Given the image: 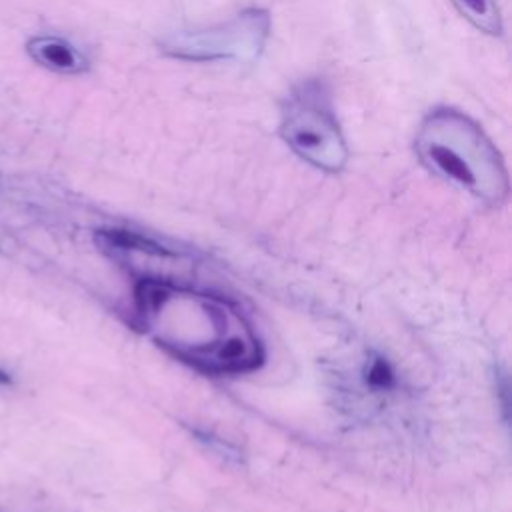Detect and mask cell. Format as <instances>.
<instances>
[{"label":"cell","mask_w":512,"mask_h":512,"mask_svg":"<svg viewBox=\"0 0 512 512\" xmlns=\"http://www.w3.org/2000/svg\"><path fill=\"white\" fill-rule=\"evenodd\" d=\"M10 382H12L10 374H8L6 370H2V368H0V386H6V384H10Z\"/></svg>","instance_id":"cell-8"},{"label":"cell","mask_w":512,"mask_h":512,"mask_svg":"<svg viewBox=\"0 0 512 512\" xmlns=\"http://www.w3.org/2000/svg\"><path fill=\"white\" fill-rule=\"evenodd\" d=\"M280 136L288 148L318 170L336 174L348 162V146L330 92L320 80L294 86L280 110Z\"/></svg>","instance_id":"cell-3"},{"label":"cell","mask_w":512,"mask_h":512,"mask_svg":"<svg viewBox=\"0 0 512 512\" xmlns=\"http://www.w3.org/2000/svg\"><path fill=\"white\" fill-rule=\"evenodd\" d=\"M366 382L372 388H390L394 384V372L384 358L370 360L366 368Z\"/></svg>","instance_id":"cell-7"},{"label":"cell","mask_w":512,"mask_h":512,"mask_svg":"<svg viewBox=\"0 0 512 512\" xmlns=\"http://www.w3.org/2000/svg\"><path fill=\"white\" fill-rule=\"evenodd\" d=\"M28 56L42 68L56 74H82L90 68L88 58L66 38L54 34H38L26 42Z\"/></svg>","instance_id":"cell-5"},{"label":"cell","mask_w":512,"mask_h":512,"mask_svg":"<svg viewBox=\"0 0 512 512\" xmlns=\"http://www.w3.org/2000/svg\"><path fill=\"white\" fill-rule=\"evenodd\" d=\"M136 318L158 346L206 374H244L264 360L262 344L234 302L162 278L134 290Z\"/></svg>","instance_id":"cell-1"},{"label":"cell","mask_w":512,"mask_h":512,"mask_svg":"<svg viewBox=\"0 0 512 512\" xmlns=\"http://www.w3.org/2000/svg\"><path fill=\"white\" fill-rule=\"evenodd\" d=\"M454 8L466 18L474 28L484 34L500 36L502 34V16L496 0H450Z\"/></svg>","instance_id":"cell-6"},{"label":"cell","mask_w":512,"mask_h":512,"mask_svg":"<svg viewBox=\"0 0 512 512\" xmlns=\"http://www.w3.org/2000/svg\"><path fill=\"white\" fill-rule=\"evenodd\" d=\"M420 162L436 176L488 204H502L510 192L508 170L496 144L464 112L436 108L424 116L414 138Z\"/></svg>","instance_id":"cell-2"},{"label":"cell","mask_w":512,"mask_h":512,"mask_svg":"<svg viewBox=\"0 0 512 512\" xmlns=\"http://www.w3.org/2000/svg\"><path fill=\"white\" fill-rule=\"evenodd\" d=\"M272 30V18L262 8H248L226 22L202 30H180L158 40L166 56L190 62H254Z\"/></svg>","instance_id":"cell-4"}]
</instances>
